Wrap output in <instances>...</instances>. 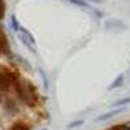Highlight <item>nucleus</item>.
<instances>
[{"mask_svg":"<svg viewBox=\"0 0 130 130\" xmlns=\"http://www.w3.org/2000/svg\"><path fill=\"white\" fill-rule=\"evenodd\" d=\"M10 18H12V25H13V29H14V30H18L20 27H18V22H17V18H16V16L13 14Z\"/></svg>","mask_w":130,"mask_h":130,"instance_id":"9b49d317","label":"nucleus"},{"mask_svg":"<svg viewBox=\"0 0 130 130\" xmlns=\"http://www.w3.org/2000/svg\"><path fill=\"white\" fill-rule=\"evenodd\" d=\"M10 130H29V127L22 122H18V124H14L12 127H10Z\"/></svg>","mask_w":130,"mask_h":130,"instance_id":"0eeeda50","label":"nucleus"},{"mask_svg":"<svg viewBox=\"0 0 130 130\" xmlns=\"http://www.w3.org/2000/svg\"><path fill=\"white\" fill-rule=\"evenodd\" d=\"M89 2H92V3H98V4H100L103 0H89Z\"/></svg>","mask_w":130,"mask_h":130,"instance_id":"4468645a","label":"nucleus"},{"mask_svg":"<svg viewBox=\"0 0 130 130\" xmlns=\"http://www.w3.org/2000/svg\"><path fill=\"white\" fill-rule=\"evenodd\" d=\"M5 16V2L0 0V20H3Z\"/></svg>","mask_w":130,"mask_h":130,"instance_id":"9d476101","label":"nucleus"},{"mask_svg":"<svg viewBox=\"0 0 130 130\" xmlns=\"http://www.w3.org/2000/svg\"><path fill=\"white\" fill-rule=\"evenodd\" d=\"M14 87H16V92L18 95V99L25 105H27V107L37 105L38 94H37L34 85H32L29 79L18 75V77L14 78Z\"/></svg>","mask_w":130,"mask_h":130,"instance_id":"f257e3e1","label":"nucleus"},{"mask_svg":"<svg viewBox=\"0 0 130 130\" xmlns=\"http://www.w3.org/2000/svg\"><path fill=\"white\" fill-rule=\"evenodd\" d=\"M124 130H130V126H125V127H124Z\"/></svg>","mask_w":130,"mask_h":130,"instance_id":"2eb2a0df","label":"nucleus"},{"mask_svg":"<svg viewBox=\"0 0 130 130\" xmlns=\"http://www.w3.org/2000/svg\"><path fill=\"white\" fill-rule=\"evenodd\" d=\"M69 3L74 4V5H78V7H85V8H87V3L85 2V0H68Z\"/></svg>","mask_w":130,"mask_h":130,"instance_id":"6e6552de","label":"nucleus"},{"mask_svg":"<svg viewBox=\"0 0 130 130\" xmlns=\"http://www.w3.org/2000/svg\"><path fill=\"white\" fill-rule=\"evenodd\" d=\"M127 103H130V98H125V99L117 100V102H115L112 105H113V107H120V105H125V104H127Z\"/></svg>","mask_w":130,"mask_h":130,"instance_id":"1a4fd4ad","label":"nucleus"},{"mask_svg":"<svg viewBox=\"0 0 130 130\" xmlns=\"http://www.w3.org/2000/svg\"><path fill=\"white\" fill-rule=\"evenodd\" d=\"M43 130H46V129H43Z\"/></svg>","mask_w":130,"mask_h":130,"instance_id":"dca6fc26","label":"nucleus"},{"mask_svg":"<svg viewBox=\"0 0 130 130\" xmlns=\"http://www.w3.org/2000/svg\"><path fill=\"white\" fill-rule=\"evenodd\" d=\"M18 31H20V39L24 42V44L29 50H31V46H35V43H37L35 39H34V37H32L25 27H20Z\"/></svg>","mask_w":130,"mask_h":130,"instance_id":"7ed1b4c3","label":"nucleus"},{"mask_svg":"<svg viewBox=\"0 0 130 130\" xmlns=\"http://www.w3.org/2000/svg\"><path fill=\"white\" fill-rule=\"evenodd\" d=\"M122 81H124V75H122V74H120V75H118V77H117V78L113 81V83L109 86V90H113V89L118 87V86H121Z\"/></svg>","mask_w":130,"mask_h":130,"instance_id":"423d86ee","label":"nucleus"},{"mask_svg":"<svg viewBox=\"0 0 130 130\" xmlns=\"http://www.w3.org/2000/svg\"><path fill=\"white\" fill-rule=\"evenodd\" d=\"M124 109H117V111H112L109 113H107V115H103V116H99L98 117V121H107V120H109V118H112L113 116H116L117 113H120L122 112Z\"/></svg>","mask_w":130,"mask_h":130,"instance_id":"20e7f679","label":"nucleus"},{"mask_svg":"<svg viewBox=\"0 0 130 130\" xmlns=\"http://www.w3.org/2000/svg\"><path fill=\"white\" fill-rule=\"evenodd\" d=\"M14 75L5 67H0V91H7L10 87V83L14 82Z\"/></svg>","mask_w":130,"mask_h":130,"instance_id":"f03ea898","label":"nucleus"},{"mask_svg":"<svg viewBox=\"0 0 130 130\" xmlns=\"http://www.w3.org/2000/svg\"><path fill=\"white\" fill-rule=\"evenodd\" d=\"M8 47V43H7V37L4 35L3 31H0V53H3Z\"/></svg>","mask_w":130,"mask_h":130,"instance_id":"39448f33","label":"nucleus"},{"mask_svg":"<svg viewBox=\"0 0 130 130\" xmlns=\"http://www.w3.org/2000/svg\"><path fill=\"white\" fill-rule=\"evenodd\" d=\"M83 124V121H74V122H70L69 125H68V129H70V127H75V126H79V125H82Z\"/></svg>","mask_w":130,"mask_h":130,"instance_id":"f8f14e48","label":"nucleus"},{"mask_svg":"<svg viewBox=\"0 0 130 130\" xmlns=\"http://www.w3.org/2000/svg\"><path fill=\"white\" fill-rule=\"evenodd\" d=\"M124 127H125V125H116V126H112L107 130H124Z\"/></svg>","mask_w":130,"mask_h":130,"instance_id":"ddd939ff","label":"nucleus"}]
</instances>
